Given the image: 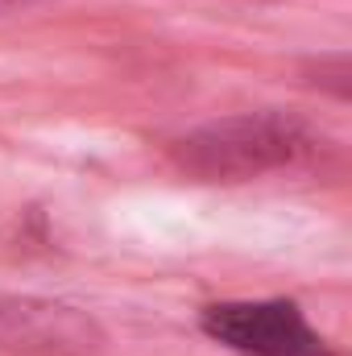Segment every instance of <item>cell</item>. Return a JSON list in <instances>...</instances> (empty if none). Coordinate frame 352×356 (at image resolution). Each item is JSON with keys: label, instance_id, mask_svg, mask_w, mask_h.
I'll list each match as a JSON object with an SVG mask.
<instances>
[{"label": "cell", "instance_id": "6da1fadb", "mask_svg": "<svg viewBox=\"0 0 352 356\" xmlns=\"http://www.w3.org/2000/svg\"><path fill=\"white\" fill-rule=\"evenodd\" d=\"M328 154V137L294 112H237L207 120L170 141V158L199 182H249L278 170L311 166Z\"/></svg>", "mask_w": 352, "mask_h": 356}, {"label": "cell", "instance_id": "7a4b0ae2", "mask_svg": "<svg viewBox=\"0 0 352 356\" xmlns=\"http://www.w3.org/2000/svg\"><path fill=\"white\" fill-rule=\"evenodd\" d=\"M199 332L237 356H332L294 298H232L199 311Z\"/></svg>", "mask_w": 352, "mask_h": 356}, {"label": "cell", "instance_id": "3957f363", "mask_svg": "<svg viewBox=\"0 0 352 356\" xmlns=\"http://www.w3.org/2000/svg\"><path fill=\"white\" fill-rule=\"evenodd\" d=\"M104 327L83 307L58 298H13L0 294V353L21 356H95Z\"/></svg>", "mask_w": 352, "mask_h": 356}, {"label": "cell", "instance_id": "277c9868", "mask_svg": "<svg viewBox=\"0 0 352 356\" xmlns=\"http://www.w3.org/2000/svg\"><path fill=\"white\" fill-rule=\"evenodd\" d=\"M303 75H307L311 88H323V91H332L336 99H344V95H349V79H352L349 54H323V58H311Z\"/></svg>", "mask_w": 352, "mask_h": 356}, {"label": "cell", "instance_id": "5b68a950", "mask_svg": "<svg viewBox=\"0 0 352 356\" xmlns=\"http://www.w3.org/2000/svg\"><path fill=\"white\" fill-rule=\"evenodd\" d=\"M38 4H50V0H0V13H25V8H38Z\"/></svg>", "mask_w": 352, "mask_h": 356}]
</instances>
